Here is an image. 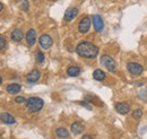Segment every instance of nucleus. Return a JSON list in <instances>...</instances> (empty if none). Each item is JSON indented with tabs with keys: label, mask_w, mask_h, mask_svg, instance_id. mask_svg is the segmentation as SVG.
<instances>
[{
	"label": "nucleus",
	"mask_w": 147,
	"mask_h": 139,
	"mask_svg": "<svg viewBox=\"0 0 147 139\" xmlns=\"http://www.w3.org/2000/svg\"><path fill=\"white\" fill-rule=\"evenodd\" d=\"M30 8V5H28V0H22V3H20V9H23L24 11H27Z\"/></svg>",
	"instance_id": "nucleus-21"
},
{
	"label": "nucleus",
	"mask_w": 147,
	"mask_h": 139,
	"mask_svg": "<svg viewBox=\"0 0 147 139\" xmlns=\"http://www.w3.org/2000/svg\"><path fill=\"white\" fill-rule=\"evenodd\" d=\"M38 43H40V45H41L42 49H44V50H49V49L52 47V44H53V40H52V37H51L50 35L43 34L41 37H40Z\"/></svg>",
	"instance_id": "nucleus-6"
},
{
	"label": "nucleus",
	"mask_w": 147,
	"mask_h": 139,
	"mask_svg": "<svg viewBox=\"0 0 147 139\" xmlns=\"http://www.w3.org/2000/svg\"><path fill=\"white\" fill-rule=\"evenodd\" d=\"M98 48L93 44L91 42L84 41L80 42L77 47H76V52L78 55H80L82 58H86V59H94L97 57L98 54Z\"/></svg>",
	"instance_id": "nucleus-1"
},
{
	"label": "nucleus",
	"mask_w": 147,
	"mask_h": 139,
	"mask_svg": "<svg viewBox=\"0 0 147 139\" xmlns=\"http://www.w3.org/2000/svg\"><path fill=\"white\" fill-rule=\"evenodd\" d=\"M1 82H2V78H1V76H0V84H1Z\"/></svg>",
	"instance_id": "nucleus-27"
},
{
	"label": "nucleus",
	"mask_w": 147,
	"mask_h": 139,
	"mask_svg": "<svg viewBox=\"0 0 147 139\" xmlns=\"http://www.w3.org/2000/svg\"><path fill=\"white\" fill-rule=\"evenodd\" d=\"M40 77H41V72L37 69H33L31 72L27 74L26 79H27L28 83H36L37 80L40 79Z\"/></svg>",
	"instance_id": "nucleus-10"
},
{
	"label": "nucleus",
	"mask_w": 147,
	"mask_h": 139,
	"mask_svg": "<svg viewBox=\"0 0 147 139\" xmlns=\"http://www.w3.org/2000/svg\"><path fill=\"white\" fill-rule=\"evenodd\" d=\"M84 131V126L80 122H74L71 124V132L74 135H80Z\"/></svg>",
	"instance_id": "nucleus-13"
},
{
	"label": "nucleus",
	"mask_w": 147,
	"mask_h": 139,
	"mask_svg": "<svg viewBox=\"0 0 147 139\" xmlns=\"http://www.w3.org/2000/svg\"><path fill=\"white\" fill-rule=\"evenodd\" d=\"M77 15H78V9L76 7H71V8L66 10L63 18H65L66 22H70V20H73V19L77 17Z\"/></svg>",
	"instance_id": "nucleus-8"
},
{
	"label": "nucleus",
	"mask_w": 147,
	"mask_h": 139,
	"mask_svg": "<svg viewBox=\"0 0 147 139\" xmlns=\"http://www.w3.org/2000/svg\"><path fill=\"white\" fill-rule=\"evenodd\" d=\"M25 103H26V109H27L30 112H33V113H34V112H38V111L43 107V105H44L43 100L40 99V97H35V96L27 99Z\"/></svg>",
	"instance_id": "nucleus-2"
},
{
	"label": "nucleus",
	"mask_w": 147,
	"mask_h": 139,
	"mask_svg": "<svg viewBox=\"0 0 147 139\" xmlns=\"http://www.w3.org/2000/svg\"><path fill=\"white\" fill-rule=\"evenodd\" d=\"M80 105L85 106V107H86V109H88V110H92V106L87 103V101H85V102H80Z\"/></svg>",
	"instance_id": "nucleus-24"
},
{
	"label": "nucleus",
	"mask_w": 147,
	"mask_h": 139,
	"mask_svg": "<svg viewBox=\"0 0 147 139\" xmlns=\"http://www.w3.org/2000/svg\"><path fill=\"white\" fill-rule=\"evenodd\" d=\"M143 110L142 109H136V110H134V112H132V118L134 119H136V120H139L142 117H143Z\"/></svg>",
	"instance_id": "nucleus-19"
},
{
	"label": "nucleus",
	"mask_w": 147,
	"mask_h": 139,
	"mask_svg": "<svg viewBox=\"0 0 147 139\" xmlns=\"http://www.w3.org/2000/svg\"><path fill=\"white\" fill-rule=\"evenodd\" d=\"M105 77H107L105 72L101 69L94 70V72H93V78H94L95 80H97V82H103V80L105 79Z\"/></svg>",
	"instance_id": "nucleus-16"
},
{
	"label": "nucleus",
	"mask_w": 147,
	"mask_h": 139,
	"mask_svg": "<svg viewBox=\"0 0 147 139\" xmlns=\"http://www.w3.org/2000/svg\"><path fill=\"white\" fill-rule=\"evenodd\" d=\"M115 111L120 114H128L130 112V105L128 103H117L115 104Z\"/></svg>",
	"instance_id": "nucleus-11"
},
{
	"label": "nucleus",
	"mask_w": 147,
	"mask_h": 139,
	"mask_svg": "<svg viewBox=\"0 0 147 139\" xmlns=\"http://www.w3.org/2000/svg\"><path fill=\"white\" fill-rule=\"evenodd\" d=\"M0 36H1V35H0Z\"/></svg>",
	"instance_id": "nucleus-28"
},
{
	"label": "nucleus",
	"mask_w": 147,
	"mask_h": 139,
	"mask_svg": "<svg viewBox=\"0 0 147 139\" xmlns=\"http://www.w3.org/2000/svg\"><path fill=\"white\" fill-rule=\"evenodd\" d=\"M82 139H93L90 135H84L83 137H82Z\"/></svg>",
	"instance_id": "nucleus-25"
},
{
	"label": "nucleus",
	"mask_w": 147,
	"mask_h": 139,
	"mask_svg": "<svg viewBox=\"0 0 147 139\" xmlns=\"http://www.w3.org/2000/svg\"><path fill=\"white\" fill-rule=\"evenodd\" d=\"M127 69L132 76H140L144 72V67L137 62H129L127 65Z\"/></svg>",
	"instance_id": "nucleus-4"
},
{
	"label": "nucleus",
	"mask_w": 147,
	"mask_h": 139,
	"mask_svg": "<svg viewBox=\"0 0 147 139\" xmlns=\"http://www.w3.org/2000/svg\"><path fill=\"white\" fill-rule=\"evenodd\" d=\"M6 89H7V92L9 93V94H18L19 92H20V89H22V87L19 84H16V83H14V84H10V85H8V86L6 87Z\"/></svg>",
	"instance_id": "nucleus-17"
},
{
	"label": "nucleus",
	"mask_w": 147,
	"mask_h": 139,
	"mask_svg": "<svg viewBox=\"0 0 147 139\" xmlns=\"http://www.w3.org/2000/svg\"><path fill=\"white\" fill-rule=\"evenodd\" d=\"M67 74L68 76L70 77H77L80 75V68L77 67V66H70L68 69H67Z\"/></svg>",
	"instance_id": "nucleus-18"
},
{
	"label": "nucleus",
	"mask_w": 147,
	"mask_h": 139,
	"mask_svg": "<svg viewBox=\"0 0 147 139\" xmlns=\"http://www.w3.org/2000/svg\"><path fill=\"white\" fill-rule=\"evenodd\" d=\"M25 37H26V42H27V44H28L30 47L34 45L35 42H36V32H35V30H33V28L28 30Z\"/></svg>",
	"instance_id": "nucleus-9"
},
{
	"label": "nucleus",
	"mask_w": 147,
	"mask_h": 139,
	"mask_svg": "<svg viewBox=\"0 0 147 139\" xmlns=\"http://www.w3.org/2000/svg\"><path fill=\"white\" fill-rule=\"evenodd\" d=\"M15 102H16V103H24V102H26V100H25V97H23V96H17V97L15 99Z\"/></svg>",
	"instance_id": "nucleus-23"
},
{
	"label": "nucleus",
	"mask_w": 147,
	"mask_h": 139,
	"mask_svg": "<svg viewBox=\"0 0 147 139\" xmlns=\"http://www.w3.org/2000/svg\"><path fill=\"white\" fill-rule=\"evenodd\" d=\"M92 23L93 26H94V30L97 33H101L104 30V23H103V19L100 15H94L92 17Z\"/></svg>",
	"instance_id": "nucleus-7"
},
{
	"label": "nucleus",
	"mask_w": 147,
	"mask_h": 139,
	"mask_svg": "<svg viewBox=\"0 0 147 139\" xmlns=\"http://www.w3.org/2000/svg\"><path fill=\"white\" fill-rule=\"evenodd\" d=\"M35 60H36L37 63H43L44 62V60H45V57H44V53L43 52H36L35 54Z\"/></svg>",
	"instance_id": "nucleus-20"
},
{
	"label": "nucleus",
	"mask_w": 147,
	"mask_h": 139,
	"mask_svg": "<svg viewBox=\"0 0 147 139\" xmlns=\"http://www.w3.org/2000/svg\"><path fill=\"white\" fill-rule=\"evenodd\" d=\"M0 121L6 123V124H14L16 122V120L10 113H2L0 115Z\"/></svg>",
	"instance_id": "nucleus-12"
},
{
	"label": "nucleus",
	"mask_w": 147,
	"mask_h": 139,
	"mask_svg": "<svg viewBox=\"0 0 147 139\" xmlns=\"http://www.w3.org/2000/svg\"><path fill=\"white\" fill-rule=\"evenodd\" d=\"M55 136L60 139H67L69 138V131L66 128H58L55 130Z\"/></svg>",
	"instance_id": "nucleus-14"
},
{
	"label": "nucleus",
	"mask_w": 147,
	"mask_h": 139,
	"mask_svg": "<svg viewBox=\"0 0 147 139\" xmlns=\"http://www.w3.org/2000/svg\"><path fill=\"white\" fill-rule=\"evenodd\" d=\"M23 36H24V34H23L22 30H19V28H15L11 32V35H10V37H11V40L14 42H20L22 38H23Z\"/></svg>",
	"instance_id": "nucleus-15"
},
{
	"label": "nucleus",
	"mask_w": 147,
	"mask_h": 139,
	"mask_svg": "<svg viewBox=\"0 0 147 139\" xmlns=\"http://www.w3.org/2000/svg\"><path fill=\"white\" fill-rule=\"evenodd\" d=\"M101 63L109 70L110 72H115L117 71V65H115V61L111 58L110 55H102L101 57Z\"/></svg>",
	"instance_id": "nucleus-3"
},
{
	"label": "nucleus",
	"mask_w": 147,
	"mask_h": 139,
	"mask_svg": "<svg viewBox=\"0 0 147 139\" xmlns=\"http://www.w3.org/2000/svg\"><path fill=\"white\" fill-rule=\"evenodd\" d=\"M5 45H6V38L3 36H0V51L5 48Z\"/></svg>",
	"instance_id": "nucleus-22"
},
{
	"label": "nucleus",
	"mask_w": 147,
	"mask_h": 139,
	"mask_svg": "<svg viewBox=\"0 0 147 139\" xmlns=\"http://www.w3.org/2000/svg\"><path fill=\"white\" fill-rule=\"evenodd\" d=\"M2 9H3V5H2V3H1V2H0V11H1V10H2Z\"/></svg>",
	"instance_id": "nucleus-26"
},
{
	"label": "nucleus",
	"mask_w": 147,
	"mask_h": 139,
	"mask_svg": "<svg viewBox=\"0 0 147 139\" xmlns=\"http://www.w3.org/2000/svg\"><path fill=\"white\" fill-rule=\"evenodd\" d=\"M91 28V19L88 16H84L78 24V31L82 34H86Z\"/></svg>",
	"instance_id": "nucleus-5"
}]
</instances>
